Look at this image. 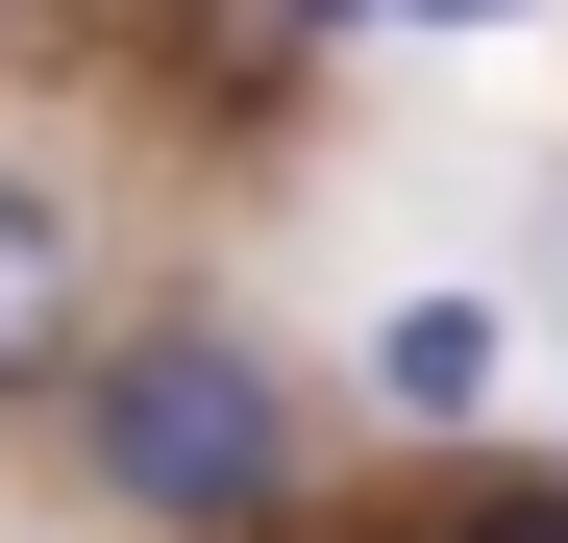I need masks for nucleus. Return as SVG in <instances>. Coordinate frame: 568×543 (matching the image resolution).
Masks as SVG:
<instances>
[{"mask_svg":"<svg viewBox=\"0 0 568 543\" xmlns=\"http://www.w3.org/2000/svg\"><path fill=\"white\" fill-rule=\"evenodd\" d=\"M371 25H495V0H371Z\"/></svg>","mask_w":568,"mask_h":543,"instance_id":"39448f33","label":"nucleus"},{"mask_svg":"<svg viewBox=\"0 0 568 543\" xmlns=\"http://www.w3.org/2000/svg\"><path fill=\"white\" fill-rule=\"evenodd\" d=\"M371 396H396V420H469V396H495V321H469V297H396V321H371Z\"/></svg>","mask_w":568,"mask_h":543,"instance_id":"7ed1b4c3","label":"nucleus"},{"mask_svg":"<svg viewBox=\"0 0 568 543\" xmlns=\"http://www.w3.org/2000/svg\"><path fill=\"white\" fill-rule=\"evenodd\" d=\"M50 371H74V198L0 173V396H50Z\"/></svg>","mask_w":568,"mask_h":543,"instance_id":"f03ea898","label":"nucleus"},{"mask_svg":"<svg viewBox=\"0 0 568 543\" xmlns=\"http://www.w3.org/2000/svg\"><path fill=\"white\" fill-rule=\"evenodd\" d=\"M74 444H100V494H124V519H173V543H247L272 494H297V396H272L223 321L74 346Z\"/></svg>","mask_w":568,"mask_h":543,"instance_id":"f257e3e1","label":"nucleus"},{"mask_svg":"<svg viewBox=\"0 0 568 543\" xmlns=\"http://www.w3.org/2000/svg\"><path fill=\"white\" fill-rule=\"evenodd\" d=\"M445 543H568V494H469V519H445Z\"/></svg>","mask_w":568,"mask_h":543,"instance_id":"20e7f679","label":"nucleus"},{"mask_svg":"<svg viewBox=\"0 0 568 543\" xmlns=\"http://www.w3.org/2000/svg\"><path fill=\"white\" fill-rule=\"evenodd\" d=\"M272 25H371V0H272Z\"/></svg>","mask_w":568,"mask_h":543,"instance_id":"423d86ee","label":"nucleus"}]
</instances>
